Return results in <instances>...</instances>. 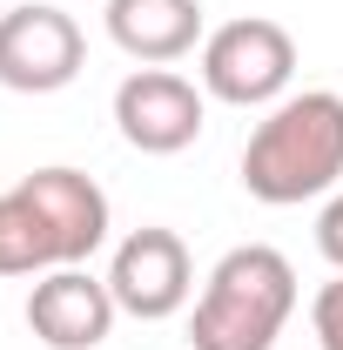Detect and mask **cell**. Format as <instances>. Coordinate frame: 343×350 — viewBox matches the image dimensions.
<instances>
[{"instance_id": "cell-2", "label": "cell", "mask_w": 343, "mask_h": 350, "mask_svg": "<svg viewBox=\"0 0 343 350\" xmlns=\"http://www.w3.org/2000/svg\"><path fill=\"white\" fill-rule=\"evenodd\" d=\"M108 229L115 216L94 175L68 162L34 169L0 196V276H47V269L87 262L108 243Z\"/></svg>"}, {"instance_id": "cell-6", "label": "cell", "mask_w": 343, "mask_h": 350, "mask_svg": "<svg viewBox=\"0 0 343 350\" xmlns=\"http://www.w3.org/2000/svg\"><path fill=\"white\" fill-rule=\"evenodd\" d=\"M108 290L122 317H141V323H169L175 310H189L195 297V262H189V243L162 229V222H141L115 243L108 256Z\"/></svg>"}, {"instance_id": "cell-11", "label": "cell", "mask_w": 343, "mask_h": 350, "mask_svg": "<svg viewBox=\"0 0 343 350\" xmlns=\"http://www.w3.org/2000/svg\"><path fill=\"white\" fill-rule=\"evenodd\" d=\"M316 250L330 256V269H343V189L323 202V216H316Z\"/></svg>"}, {"instance_id": "cell-7", "label": "cell", "mask_w": 343, "mask_h": 350, "mask_svg": "<svg viewBox=\"0 0 343 350\" xmlns=\"http://www.w3.org/2000/svg\"><path fill=\"white\" fill-rule=\"evenodd\" d=\"M202 122H209V94L189 75H175V68H135L128 81L115 88V129L141 155H182V148H195Z\"/></svg>"}, {"instance_id": "cell-1", "label": "cell", "mask_w": 343, "mask_h": 350, "mask_svg": "<svg viewBox=\"0 0 343 350\" xmlns=\"http://www.w3.org/2000/svg\"><path fill=\"white\" fill-rule=\"evenodd\" d=\"M243 189L262 209H297L343 189V94L303 88L262 108V122L243 142Z\"/></svg>"}, {"instance_id": "cell-5", "label": "cell", "mask_w": 343, "mask_h": 350, "mask_svg": "<svg viewBox=\"0 0 343 350\" xmlns=\"http://www.w3.org/2000/svg\"><path fill=\"white\" fill-rule=\"evenodd\" d=\"M87 68V34L68 7L27 0L0 14V88L14 94H61Z\"/></svg>"}, {"instance_id": "cell-3", "label": "cell", "mask_w": 343, "mask_h": 350, "mask_svg": "<svg viewBox=\"0 0 343 350\" xmlns=\"http://www.w3.org/2000/svg\"><path fill=\"white\" fill-rule=\"evenodd\" d=\"M297 317V269L269 243H236L189 310V350H276Z\"/></svg>"}, {"instance_id": "cell-10", "label": "cell", "mask_w": 343, "mask_h": 350, "mask_svg": "<svg viewBox=\"0 0 343 350\" xmlns=\"http://www.w3.org/2000/svg\"><path fill=\"white\" fill-rule=\"evenodd\" d=\"M310 330H316V344H323V350H343V269L316 290V304H310Z\"/></svg>"}, {"instance_id": "cell-8", "label": "cell", "mask_w": 343, "mask_h": 350, "mask_svg": "<svg viewBox=\"0 0 343 350\" xmlns=\"http://www.w3.org/2000/svg\"><path fill=\"white\" fill-rule=\"evenodd\" d=\"M115 317H122V304H115L108 276H94L87 262L47 269L27 290V330L47 350H101L108 330H115Z\"/></svg>"}, {"instance_id": "cell-4", "label": "cell", "mask_w": 343, "mask_h": 350, "mask_svg": "<svg viewBox=\"0 0 343 350\" xmlns=\"http://www.w3.org/2000/svg\"><path fill=\"white\" fill-rule=\"evenodd\" d=\"M297 81V34L269 14L222 21L202 41V94L229 108H276Z\"/></svg>"}, {"instance_id": "cell-9", "label": "cell", "mask_w": 343, "mask_h": 350, "mask_svg": "<svg viewBox=\"0 0 343 350\" xmlns=\"http://www.w3.org/2000/svg\"><path fill=\"white\" fill-rule=\"evenodd\" d=\"M101 27L141 68H169V61H182V54H195L209 41L202 0H108L101 7Z\"/></svg>"}]
</instances>
